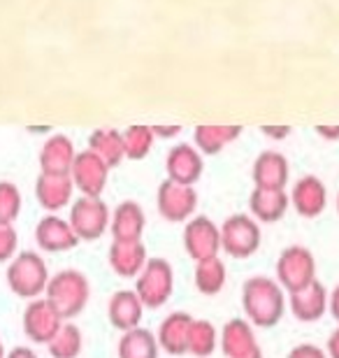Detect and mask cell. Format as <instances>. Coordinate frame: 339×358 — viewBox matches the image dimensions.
<instances>
[{
    "mask_svg": "<svg viewBox=\"0 0 339 358\" xmlns=\"http://www.w3.org/2000/svg\"><path fill=\"white\" fill-rule=\"evenodd\" d=\"M242 307L251 326L274 328L286 314V291L272 277H249L242 286Z\"/></svg>",
    "mask_w": 339,
    "mask_h": 358,
    "instance_id": "1",
    "label": "cell"
},
{
    "mask_svg": "<svg viewBox=\"0 0 339 358\" xmlns=\"http://www.w3.org/2000/svg\"><path fill=\"white\" fill-rule=\"evenodd\" d=\"M45 298L54 305V310L61 314L63 321L79 317L91 298V284L84 272L79 270H61L49 279Z\"/></svg>",
    "mask_w": 339,
    "mask_h": 358,
    "instance_id": "2",
    "label": "cell"
},
{
    "mask_svg": "<svg viewBox=\"0 0 339 358\" xmlns=\"http://www.w3.org/2000/svg\"><path fill=\"white\" fill-rule=\"evenodd\" d=\"M49 279L52 275H49L45 259L35 252H19L7 266V286L14 296L24 300L45 296Z\"/></svg>",
    "mask_w": 339,
    "mask_h": 358,
    "instance_id": "3",
    "label": "cell"
},
{
    "mask_svg": "<svg viewBox=\"0 0 339 358\" xmlns=\"http://www.w3.org/2000/svg\"><path fill=\"white\" fill-rule=\"evenodd\" d=\"M261 226L251 214H233L221 224V252L230 259H249L261 249Z\"/></svg>",
    "mask_w": 339,
    "mask_h": 358,
    "instance_id": "4",
    "label": "cell"
},
{
    "mask_svg": "<svg viewBox=\"0 0 339 358\" xmlns=\"http://www.w3.org/2000/svg\"><path fill=\"white\" fill-rule=\"evenodd\" d=\"M175 289V270L165 259H149L135 279V293L147 310H158L170 300Z\"/></svg>",
    "mask_w": 339,
    "mask_h": 358,
    "instance_id": "5",
    "label": "cell"
},
{
    "mask_svg": "<svg viewBox=\"0 0 339 358\" xmlns=\"http://www.w3.org/2000/svg\"><path fill=\"white\" fill-rule=\"evenodd\" d=\"M68 221L79 242H96L110 231L112 214L103 198L82 196L72 203Z\"/></svg>",
    "mask_w": 339,
    "mask_h": 358,
    "instance_id": "6",
    "label": "cell"
},
{
    "mask_svg": "<svg viewBox=\"0 0 339 358\" xmlns=\"http://www.w3.org/2000/svg\"><path fill=\"white\" fill-rule=\"evenodd\" d=\"M277 282L281 289L295 293L316 282V259L307 247L293 245L279 254L277 261Z\"/></svg>",
    "mask_w": 339,
    "mask_h": 358,
    "instance_id": "7",
    "label": "cell"
},
{
    "mask_svg": "<svg viewBox=\"0 0 339 358\" xmlns=\"http://www.w3.org/2000/svg\"><path fill=\"white\" fill-rule=\"evenodd\" d=\"M184 249L196 263L219 259L221 228L209 217H193L184 228Z\"/></svg>",
    "mask_w": 339,
    "mask_h": 358,
    "instance_id": "8",
    "label": "cell"
},
{
    "mask_svg": "<svg viewBox=\"0 0 339 358\" xmlns=\"http://www.w3.org/2000/svg\"><path fill=\"white\" fill-rule=\"evenodd\" d=\"M156 205H158V214L165 221H170V224H184V221H191L193 212H196L198 193L193 186H182L165 179L158 186Z\"/></svg>",
    "mask_w": 339,
    "mask_h": 358,
    "instance_id": "9",
    "label": "cell"
},
{
    "mask_svg": "<svg viewBox=\"0 0 339 358\" xmlns=\"http://www.w3.org/2000/svg\"><path fill=\"white\" fill-rule=\"evenodd\" d=\"M63 324L66 321H63V317L54 310V305L45 296L31 300L24 310V333L35 345H49L56 338V333L61 331Z\"/></svg>",
    "mask_w": 339,
    "mask_h": 358,
    "instance_id": "10",
    "label": "cell"
},
{
    "mask_svg": "<svg viewBox=\"0 0 339 358\" xmlns=\"http://www.w3.org/2000/svg\"><path fill=\"white\" fill-rule=\"evenodd\" d=\"M107 175H110V168L107 163L100 159L98 154H93L91 149L86 152H79L75 163H72V182L82 196H91V198H100L107 186Z\"/></svg>",
    "mask_w": 339,
    "mask_h": 358,
    "instance_id": "11",
    "label": "cell"
},
{
    "mask_svg": "<svg viewBox=\"0 0 339 358\" xmlns=\"http://www.w3.org/2000/svg\"><path fill=\"white\" fill-rule=\"evenodd\" d=\"M221 352L226 358H263L254 326L240 317L221 328Z\"/></svg>",
    "mask_w": 339,
    "mask_h": 358,
    "instance_id": "12",
    "label": "cell"
},
{
    "mask_svg": "<svg viewBox=\"0 0 339 358\" xmlns=\"http://www.w3.org/2000/svg\"><path fill=\"white\" fill-rule=\"evenodd\" d=\"M35 240L42 252L49 254H61L70 252L79 245V238L72 231L70 221L56 217V214H47L40 219V224L35 226Z\"/></svg>",
    "mask_w": 339,
    "mask_h": 358,
    "instance_id": "13",
    "label": "cell"
},
{
    "mask_svg": "<svg viewBox=\"0 0 339 358\" xmlns=\"http://www.w3.org/2000/svg\"><path fill=\"white\" fill-rule=\"evenodd\" d=\"M165 170H168V179L182 186H193L203 177V156L196 147L191 145H177L168 152L165 159Z\"/></svg>",
    "mask_w": 339,
    "mask_h": 358,
    "instance_id": "14",
    "label": "cell"
},
{
    "mask_svg": "<svg viewBox=\"0 0 339 358\" xmlns=\"http://www.w3.org/2000/svg\"><path fill=\"white\" fill-rule=\"evenodd\" d=\"M328 289L316 279L305 289L288 293V307H291L293 317L302 321V324H314L328 312Z\"/></svg>",
    "mask_w": 339,
    "mask_h": 358,
    "instance_id": "15",
    "label": "cell"
},
{
    "mask_svg": "<svg viewBox=\"0 0 339 358\" xmlns=\"http://www.w3.org/2000/svg\"><path fill=\"white\" fill-rule=\"evenodd\" d=\"M291 205L295 207V212L305 219H316L319 214H323L328 205V191L319 177L305 175L295 182L291 191Z\"/></svg>",
    "mask_w": 339,
    "mask_h": 358,
    "instance_id": "16",
    "label": "cell"
},
{
    "mask_svg": "<svg viewBox=\"0 0 339 358\" xmlns=\"http://www.w3.org/2000/svg\"><path fill=\"white\" fill-rule=\"evenodd\" d=\"M110 268L124 279H137V275L147 266V247L142 240H131V242H121L112 240L110 254H107Z\"/></svg>",
    "mask_w": 339,
    "mask_h": 358,
    "instance_id": "17",
    "label": "cell"
},
{
    "mask_svg": "<svg viewBox=\"0 0 339 358\" xmlns=\"http://www.w3.org/2000/svg\"><path fill=\"white\" fill-rule=\"evenodd\" d=\"M193 317L186 312H172L165 317L158 326V345L165 354L170 356H184L189 354V335H191Z\"/></svg>",
    "mask_w": 339,
    "mask_h": 358,
    "instance_id": "18",
    "label": "cell"
},
{
    "mask_svg": "<svg viewBox=\"0 0 339 358\" xmlns=\"http://www.w3.org/2000/svg\"><path fill=\"white\" fill-rule=\"evenodd\" d=\"M142 312H144V305H142L140 296L135 293V289L133 291L131 289L117 291L112 296L110 305H107V319H110V324L121 333L140 328Z\"/></svg>",
    "mask_w": 339,
    "mask_h": 358,
    "instance_id": "19",
    "label": "cell"
},
{
    "mask_svg": "<svg viewBox=\"0 0 339 358\" xmlns=\"http://www.w3.org/2000/svg\"><path fill=\"white\" fill-rule=\"evenodd\" d=\"M77 159L75 145L68 135H52L40 152V173L45 175H70Z\"/></svg>",
    "mask_w": 339,
    "mask_h": 358,
    "instance_id": "20",
    "label": "cell"
},
{
    "mask_svg": "<svg viewBox=\"0 0 339 358\" xmlns=\"http://www.w3.org/2000/svg\"><path fill=\"white\" fill-rule=\"evenodd\" d=\"M72 189H75V182H72L70 175L40 173V177L35 179V196H38V203L52 214L63 210V207L70 203Z\"/></svg>",
    "mask_w": 339,
    "mask_h": 358,
    "instance_id": "21",
    "label": "cell"
},
{
    "mask_svg": "<svg viewBox=\"0 0 339 358\" xmlns=\"http://www.w3.org/2000/svg\"><path fill=\"white\" fill-rule=\"evenodd\" d=\"M144 228H147V217H144V210L135 200H126V203L117 205V210L112 212L110 231L114 240H142Z\"/></svg>",
    "mask_w": 339,
    "mask_h": 358,
    "instance_id": "22",
    "label": "cell"
},
{
    "mask_svg": "<svg viewBox=\"0 0 339 358\" xmlns=\"http://www.w3.org/2000/svg\"><path fill=\"white\" fill-rule=\"evenodd\" d=\"M254 184L256 189L284 191L288 184V161L279 152H263L254 163Z\"/></svg>",
    "mask_w": 339,
    "mask_h": 358,
    "instance_id": "23",
    "label": "cell"
},
{
    "mask_svg": "<svg viewBox=\"0 0 339 358\" xmlns=\"http://www.w3.org/2000/svg\"><path fill=\"white\" fill-rule=\"evenodd\" d=\"M288 205H291V196H286V191L254 189L249 196L251 217L263 224H274V221L284 219Z\"/></svg>",
    "mask_w": 339,
    "mask_h": 358,
    "instance_id": "24",
    "label": "cell"
},
{
    "mask_svg": "<svg viewBox=\"0 0 339 358\" xmlns=\"http://www.w3.org/2000/svg\"><path fill=\"white\" fill-rule=\"evenodd\" d=\"M89 149L93 154H98L100 159L107 163V168H117L124 161V133L114 131V128H98L91 133Z\"/></svg>",
    "mask_w": 339,
    "mask_h": 358,
    "instance_id": "25",
    "label": "cell"
},
{
    "mask_svg": "<svg viewBox=\"0 0 339 358\" xmlns=\"http://www.w3.org/2000/svg\"><path fill=\"white\" fill-rule=\"evenodd\" d=\"M158 354H161L158 338L147 328H135L121 335L119 358H158Z\"/></svg>",
    "mask_w": 339,
    "mask_h": 358,
    "instance_id": "26",
    "label": "cell"
},
{
    "mask_svg": "<svg viewBox=\"0 0 339 358\" xmlns=\"http://www.w3.org/2000/svg\"><path fill=\"white\" fill-rule=\"evenodd\" d=\"M242 135V126H198L193 133L200 154L214 156Z\"/></svg>",
    "mask_w": 339,
    "mask_h": 358,
    "instance_id": "27",
    "label": "cell"
},
{
    "mask_svg": "<svg viewBox=\"0 0 339 358\" xmlns=\"http://www.w3.org/2000/svg\"><path fill=\"white\" fill-rule=\"evenodd\" d=\"M193 279H196V289L203 293V296H216V293H221L223 286H226V263L221 259H209L203 263H196Z\"/></svg>",
    "mask_w": 339,
    "mask_h": 358,
    "instance_id": "28",
    "label": "cell"
},
{
    "mask_svg": "<svg viewBox=\"0 0 339 358\" xmlns=\"http://www.w3.org/2000/svg\"><path fill=\"white\" fill-rule=\"evenodd\" d=\"M219 347V331L212 321L207 319H193L191 335H189V354L198 358H207Z\"/></svg>",
    "mask_w": 339,
    "mask_h": 358,
    "instance_id": "29",
    "label": "cell"
},
{
    "mask_svg": "<svg viewBox=\"0 0 339 358\" xmlns=\"http://www.w3.org/2000/svg\"><path fill=\"white\" fill-rule=\"evenodd\" d=\"M82 347H84L82 331H79L75 324H70V321H66V324L61 326L56 338L47 345L52 358H77L79 352H82Z\"/></svg>",
    "mask_w": 339,
    "mask_h": 358,
    "instance_id": "30",
    "label": "cell"
},
{
    "mask_svg": "<svg viewBox=\"0 0 339 358\" xmlns=\"http://www.w3.org/2000/svg\"><path fill=\"white\" fill-rule=\"evenodd\" d=\"M154 131H151V126H131L128 131L124 133V152L128 159L133 161H140L144 159L151 147H154Z\"/></svg>",
    "mask_w": 339,
    "mask_h": 358,
    "instance_id": "31",
    "label": "cell"
},
{
    "mask_svg": "<svg viewBox=\"0 0 339 358\" xmlns=\"http://www.w3.org/2000/svg\"><path fill=\"white\" fill-rule=\"evenodd\" d=\"M21 212V193L12 182H0V224H14Z\"/></svg>",
    "mask_w": 339,
    "mask_h": 358,
    "instance_id": "32",
    "label": "cell"
},
{
    "mask_svg": "<svg viewBox=\"0 0 339 358\" xmlns=\"http://www.w3.org/2000/svg\"><path fill=\"white\" fill-rule=\"evenodd\" d=\"M19 235L12 224H0V263H7L17 256Z\"/></svg>",
    "mask_w": 339,
    "mask_h": 358,
    "instance_id": "33",
    "label": "cell"
},
{
    "mask_svg": "<svg viewBox=\"0 0 339 358\" xmlns=\"http://www.w3.org/2000/svg\"><path fill=\"white\" fill-rule=\"evenodd\" d=\"M288 358H330V356L316 345H298L288 352Z\"/></svg>",
    "mask_w": 339,
    "mask_h": 358,
    "instance_id": "34",
    "label": "cell"
},
{
    "mask_svg": "<svg viewBox=\"0 0 339 358\" xmlns=\"http://www.w3.org/2000/svg\"><path fill=\"white\" fill-rule=\"evenodd\" d=\"M328 312L333 314V319L339 324V286H335L330 291V298H328Z\"/></svg>",
    "mask_w": 339,
    "mask_h": 358,
    "instance_id": "35",
    "label": "cell"
},
{
    "mask_svg": "<svg viewBox=\"0 0 339 358\" xmlns=\"http://www.w3.org/2000/svg\"><path fill=\"white\" fill-rule=\"evenodd\" d=\"M263 133L270 135V138L281 140V138H286V135H291V128H288V126H265Z\"/></svg>",
    "mask_w": 339,
    "mask_h": 358,
    "instance_id": "36",
    "label": "cell"
},
{
    "mask_svg": "<svg viewBox=\"0 0 339 358\" xmlns=\"http://www.w3.org/2000/svg\"><path fill=\"white\" fill-rule=\"evenodd\" d=\"M151 131H154V135H161V138H175L182 128L179 126H151Z\"/></svg>",
    "mask_w": 339,
    "mask_h": 358,
    "instance_id": "37",
    "label": "cell"
},
{
    "mask_svg": "<svg viewBox=\"0 0 339 358\" xmlns=\"http://www.w3.org/2000/svg\"><path fill=\"white\" fill-rule=\"evenodd\" d=\"M5 358H38V354L31 347H14L12 352H7Z\"/></svg>",
    "mask_w": 339,
    "mask_h": 358,
    "instance_id": "38",
    "label": "cell"
},
{
    "mask_svg": "<svg viewBox=\"0 0 339 358\" xmlns=\"http://www.w3.org/2000/svg\"><path fill=\"white\" fill-rule=\"evenodd\" d=\"M326 352H328V356H330V358H339V328H337V331H335L333 335H330V340H328V349H326Z\"/></svg>",
    "mask_w": 339,
    "mask_h": 358,
    "instance_id": "39",
    "label": "cell"
},
{
    "mask_svg": "<svg viewBox=\"0 0 339 358\" xmlns=\"http://www.w3.org/2000/svg\"><path fill=\"white\" fill-rule=\"evenodd\" d=\"M316 133L326 140H339V126H319L316 128Z\"/></svg>",
    "mask_w": 339,
    "mask_h": 358,
    "instance_id": "40",
    "label": "cell"
},
{
    "mask_svg": "<svg viewBox=\"0 0 339 358\" xmlns=\"http://www.w3.org/2000/svg\"><path fill=\"white\" fill-rule=\"evenodd\" d=\"M7 352H5V345H3V340H0V358H5Z\"/></svg>",
    "mask_w": 339,
    "mask_h": 358,
    "instance_id": "41",
    "label": "cell"
},
{
    "mask_svg": "<svg viewBox=\"0 0 339 358\" xmlns=\"http://www.w3.org/2000/svg\"><path fill=\"white\" fill-rule=\"evenodd\" d=\"M337 212H339V193H337Z\"/></svg>",
    "mask_w": 339,
    "mask_h": 358,
    "instance_id": "42",
    "label": "cell"
}]
</instances>
